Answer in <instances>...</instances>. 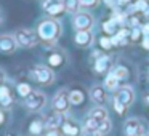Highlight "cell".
I'll list each match as a JSON object with an SVG mask.
<instances>
[{
    "instance_id": "obj_14",
    "label": "cell",
    "mask_w": 149,
    "mask_h": 136,
    "mask_svg": "<svg viewBox=\"0 0 149 136\" xmlns=\"http://www.w3.org/2000/svg\"><path fill=\"white\" fill-rule=\"evenodd\" d=\"M88 117H91V119L98 120V122H103V120L107 119V112H106V109H104V107H95V109L90 110Z\"/></svg>"
},
{
    "instance_id": "obj_18",
    "label": "cell",
    "mask_w": 149,
    "mask_h": 136,
    "mask_svg": "<svg viewBox=\"0 0 149 136\" xmlns=\"http://www.w3.org/2000/svg\"><path fill=\"white\" fill-rule=\"evenodd\" d=\"M0 104L5 107H8L11 104V96H10V90L7 87H0Z\"/></svg>"
},
{
    "instance_id": "obj_12",
    "label": "cell",
    "mask_w": 149,
    "mask_h": 136,
    "mask_svg": "<svg viewBox=\"0 0 149 136\" xmlns=\"http://www.w3.org/2000/svg\"><path fill=\"white\" fill-rule=\"evenodd\" d=\"M93 40V35H91L90 31H79L75 34V42L79 43L80 46H88Z\"/></svg>"
},
{
    "instance_id": "obj_17",
    "label": "cell",
    "mask_w": 149,
    "mask_h": 136,
    "mask_svg": "<svg viewBox=\"0 0 149 136\" xmlns=\"http://www.w3.org/2000/svg\"><path fill=\"white\" fill-rule=\"evenodd\" d=\"M63 131H64L68 136H77L79 133H80V130H79V126L75 125V123L64 122V123H63Z\"/></svg>"
},
{
    "instance_id": "obj_13",
    "label": "cell",
    "mask_w": 149,
    "mask_h": 136,
    "mask_svg": "<svg viewBox=\"0 0 149 136\" xmlns=\"http://www.w3.org/2000/svg\"><path fill=\"white\" fill-rule=\"evenodd\" d=\"M90 94H91V99H93L95 103H98V104H104V103H106V91H104V88L100 87V85L91 88Z\"/></svg>"
},
{
    "instance_id": "obj_23",
    "label": "cell",
    "mask_w": 149,
    "mask_h": 136,
    "mask_svg": "<svg viewBox=\"0 0 149 136\" xmlns=\"http://www.w3.org/2000/svg\"><path fill=\"white\" fill-rule=\"evenodd\" d=\"M63 3H64L66 10L71 11V13H75V11H77V8L80 7L79 0H63Z\"/></svg>"
},
{
    "instance_id": "obj_5",
    "label": "cell",
    "mask_w": 149,
    "mask_h": 136,
    "mask_svg": "<svg viewBox=\"0 0 149 136\" xmlns=\"http://www.w3.org/2000/svg\"><path fill=\"white\" fill-rule=\"evenodd\" d=\"M74 26H75V29H79V31H90L91 26H93V16H91L90 13H85V11L75 13Z\"/></svg>"
},
{
    "instance_id": "obj_28",
    "label": "cell",
    "mask_w": 149,
    "mask_h": 136,
    "mask_svg": "<svg viewBox=\"0 0 149 136\" xmlns=\"http://www.w3.org/2000/svg\"><path fill=\"white\" fill-rule=\"evenodd\" d=\"M100 43H101V46H103L104 50H109L111 46H112V40H111L109 37H101Z\"/></svg>"
},
{
    "instance_id": "obj_4",
    "label": "cell",
    "mask_w": 149,
    "mask_h": 136,
    "mask_svg": "<svg viewBox=\"0 0 149 136\" xmlns=\"http://www.w3.org/2000/svg\"><path fill=\"white\" fill-rule=\"evenodd\" d=\"M24 104L31 110H39L45 104V96L40 91H31V94H27L26 99H24Z\"/></svg>"
},
{
    "instance_id": "obj_20",
    "label": "cell",
    "mask_w": 149,
    "mask_h": 136,
    "mask_svg": "<svg viewBox=\"0 0 149 136\" xmlns=\"http://www.w3.org/2000/svg\"><path fill=\"white\" fill-rule=\"evenodd\" d=\"M119 82H120V80H119V78H117L114 74H109V75L106 77V80H104V87H106L107 90H116V88L119 87Z\"/></svg>"
},
{
    "instance_id": "obj_8",
    "label": "cell",
    "mask_w": 149,
    "mask_h": 136,
    "mask_svg": "<svg viewBox=\"0 0 149 136\" xmlns=\"http://www.w3.org/2000/svg\"><path fill=\"white\" fill-rule=\"evenodd\" d=\"M123 133H125V136H139L143 133V126L139 123V120L136 119L127 120L125 125H123Z\"/></svg>"
},
{
    "instance_id": "obj_19",
    "label": "cell",
    "mask_w": 149,
    "mask_h": 136,
    "mask_svg": "<svg viewBox=\"0 0 149 136\" xmlns=\"http://www.w3.org/2000/svg\"><path fill=\"white\" fill-rule=\"evenodd\" d=\"M84 98H85V94L82 93L80 90H72L71 93H69V99H71V104H82L84 103Z\"/></svg>"
},
{
    "instance_id": "obj_31",
    "label": "cell",
    "mask_w": 149,
    "mask_h": 136,
    "mask_svg": "<svg viewBox=\"0 0 149 136\" xmlns=\"http://www.w3.org/2000/svg\"><path fill=\"white\" fill-rule=\"evenodd\" d=\"M58 2H61V0H43V2H42V7H43V10H47V8H50L52 5L58 3Z\"/></svg>"
},
{
    "instance_id": "obj_35",
    "label": "cell",
    "mask_w": 149,
    "mask_h": 136,
    "mask_svg": "<svg viewBox=\"0 0 149 136\" xmlns=\"http://www.w3.org/2000/svg\"><path fill=\"white\" fill-rule=\"evenodd\" d=\"M47 136H59V131L58 130H48V131H47Z\"/></svg>"
},
{
    "instance_id": "obj_44",
    "label": "cell",
    "mask_w": 149,
    "mask_h": 136,
    "mask_svg": "<svg viewBox=\"0 0 149 136\" xmlns=\"http://www.w3.org/2000/svg\"><path fill=\"white\" fill-rule=\"evenodd\" d=\"M144 136H149V135H144Z\"/></svg>"
},
{
    "instance_id": "obj_9",
    "label": "cell",
    "mask_w": 149,
    "mask_h": 136,
    "mask_svg": "<svg viewBox=\"0 0 149 136\" xmlns=\"http://www.w3.org/2000/svg\"><path fill=\"white\" fill-rule=\"evenodd\" d=\"M16 40L11 35H0V51L3 53H13L16 50Z\"/></svg>"
},
{
    "instance_id": "obj_32",
    "label": "cell",
    "mask_w": 149,
    "mask_h": 136,
    "mask_svg": "<svg viewBox=\"0 0 149 136\" xmlns=\"http://www.w3.org/2000/svg\"><path fill=\"white\" fill-rule=\"evenodd\" d=\"M82 136H101L98 133V130H90V128H85V131L82 133Z\"/></svg>"
},
{
    "instance_id": "obj_29",
    "label": "cell",
    "mask_w": 149,
    "mask_h": 136,
    "mask_svg": "<svg viewBox=\"0 0 149 136\" xmlns=\"http://www.w3.org/2000/svg\"><path fill=\"white\" fill-rule=\"evenodd\" d=\"M148 3H146L144 0H139V2H136V5H135V10L136 11H148Z\"/></svg>"
},
{
    "instance_id": "obj_7",
    "label": "cell",
    "mask_w": 149,
    "mask_h": 136,
    "mask_svg": "<svg viewBox=\"0 0 149 136\" xmlns=\"http://www.w3.org/2000/svg\"><path fill=\"white\" fill-rule=\"evenodd\" d=\"M133 98H135V94H133V90L128 87H123V88H119L116 93V98H114V101H117V103H120L122 106H130V104L133 103Z\"/></svg>"
},
{
    "instance_id": "obj_24",
    "label": "cell",
    "mask_w": 149,
    "mask_h": 136,
    "mask_svg": "<svg viewBox=\"0 0 149 136\" xmlns=\"http://www.w3.org/2000/svg\"><path fill=\"white\" fill-rule=\"evenodd\" d=\"M111 74H114L117 78H119V80H123V78H127L128 72H127V69H125V67H122V66H117V67L114 69L112 72H111Z\"/></svg>"
},
{
    "instance_id": "obj_43",
    "label": "cell",
    "mask_w": 149,
    "mask_h": 136,
    "mask_svg": "<svg viewBox=\"0 0 149 136\" xmlns=\"http://www.w3.org/2000/svg\"><path fill=\"white\" fill-rule=\"evenodd\" d=\"M0 82H2V75H0Z\"/></svg>"
},
{
    "instance_id": "obj_22",
    "label": "cell",
    "mask_w": 149,
    "mask_h": 136,
    "mask_svg": "<svg viewBox=\"0 0 149 136\" xmlns=\"http://www.w3.org/2000/svg\"><path fill=\"white\" fill-rule=\"evenodd\" d=\"M64 10H66V8H64V3H63V2H58V3L52 5L50 8H47V13L52 15V16H56V15H61Z\"/></svg>"
},
{
    "instance_id": "obj_26",
    "label": "cell",
    "mask_w": 149,
    "mask_h": 136,
    "mask_svg": "<svg viewBox=\"0 0 149 136\" xmlns=\"http://www.w3.org/2000/svg\"><path fill=\"white\" fill-rule=\"evenodd\" d=\"M42 128H43V125L39 122V120H36V122H32V123H31L29 131L32 133V135H40V133H42Z\"/></svg>"
},
{
    "instance_id": "obj_37",
    "label": "cell",
    "mask_w": 149,
    "mask_h": 136,
    "mask_svg": "<svg viewBox=\"0 0 149 136\" xmlns=\"http://www.w3.org/2000/svg\"><path fill=\"white\" fill-rule=\"evenodd\" d=\"M143 32H144L146 35H149V24H146V26L143 27Z\"/></svg>"
},
{
    "instance_id": "obj_40",
    "label": "cell",
    "mask_w": 149,
    "mask_h": 136,
    "mask_svg": "<svg viewBox=\"0 0 149 136\" xmlns=\"http://www.w3.org/2000/svg\"><path fill=\"white\" fill-rule=\"evenodd\" d=\"M104 2H106L107 5H111V3H114V0H104Z\"/></svg>"
},
{
    "instance_id": "obj_6",
    "label": "cell",
    "mask_w": 149,
    "mask_h": 136,
    "mask_svg": "<svg viewBox=\"0 0 149 136\" xmlns=\"http://www.w3.org/2000/svg\"><path fill=\"white\" fill-rule=\"evenodd\" d=\"M34 77H36L37 82H40V83H52L53 82V72L52 69H48L47 66H37V67H34Z\"/></svg>"
},
{
    "instance_id": "obj_39",
    "label": "cell",
    "mask_w": 149,
    "mask_h": 136,
    "mask_svg": "<svg viewBox=\"0 0 149 136\" xmlns=\"http://www.w3.org/2000/svg\"><path fill=\"white\" fill-rule=\"evenodd\" d=\"M128 2H130V0H119L120 5H125V3H128Z\"/></svg>"
},
{
    "instance_id": "obj_41",
    "label": "cell",
    "mask_w": 149,
    "mask_h": 136,
    "mask_svg": "<svg viewBox=\"0 0 149 136\" xmlns=\"http://www.w3.org/2000/svg\"><path fill=\"white\" fill-rule=\"evenodd\" d=\"M146 101H148V104H149V94H148V98H146Z\"/></svg>"
},
{
    "instance_id": "obj_27",
    "label": "cell",
    "mask_w": 149,
    "mask_h": 136,
    "mask_svg": "<svg viewBox=\"0 0 149 136\" xmlns=\"http://www.w3.org/2000/svg\"><path fill=\"white\" fill-rule=\"evenodd\" d=\"M16 90H18V93H19V96H24V98H26L27 94H31V91H32V90H31V87H29L27 83H19Z\"/></svg>"
},
{
    "instance_id": "obj_3",
    "label": "cell",
    "mask_w": 149,
    "mask_h": 136,
    "mask_svg": "<svg viewBox=\"0 0 149 136\" xmlns=\"http://www.w3.org/2000/svg\"><path fill=\"white\" fill-rule=\"evenodd\" d=\"M69 104H71V99H69V93L68 91H59V93H56V96L53 98V109H55V112L58 114H64L66 110L69 109Z\"/></svg>"
},
{
    "instance_id": "obj_25",
    "label": "cell",
    "mask_w": 149,
    "mask_h": 136,
    "mask_svg": "<svg viewBox=\"0 0 149 136\" xmlns=\"http://www.w3.org/2000/svg\"><path fill=\"white\" fill-rule=\"evenodd\" d=\"M111 130V120H103V122L100 123V126H98V133L100 135H106V133H109Z\"/></svg>"
},
{
    "instance_id": "obj_36",
    "label": "cell",
    "mask_w": 149,
    "mask_h": 136,
    "mask_svg": "<svg viewBox=\"0 0 149 136\" xmlns=\"http://www.w3.org/2000/svg\"><path fill=\"white\" fill-rule=\"evenodd\" d=\"M143 46H144L146 50H149V35H146V39L143 40Z\"/></svg>"
},
{
    "instance_id": "obj_33",
    "label": "cell",
    "mask_w": 149,
    "mask_h": 136,
    "mask_svg": "<svg viewBox=\"0 0 149 136\" xmlns=\"http://www.w3.org/2000/svg\"><path fill=\"white\" fill-rule=\"evenodd\" d=\"M96 2H98V0H79L80 7H93Z\"/></svg>"
},
{
    "instance_id": "obj_30",
    "label": "cell",
    "mask_w": 149,
    "mask_h": 136,
    "mask_svg": "<svg viewBox=\"0 0 149 136\" xmlns=\"http://www.w3.org/2000/svg\"><path fill=\"white\" fill-rule=\"evenodd\" d=\"M141 32H143L141 29H138V27H135V29L132 31V34H130V40H133V42H135V40H138L139 37H141Z\"/></svg>"
},
{
    "instance_id": "obj_2",
    "label": "cell",
    "mask_w": 149,
    "mask_h": 136,
    "mask_svg": "<svg viewBox=\"0 0 149 136\" xmlns=\"http://www.w3.org/2000/svg\"><path fill=\"white\" fill-rule=\"evenodd\" d=\"M15 40H16V43L21 45L23 48H31V46H34L37 43L39 34H36L34 31H29V29H21L16 32Z\"/></svg>"
},
{
    "instance_id": "obj_42",
    "label": "cell",
    "mask_w": 149,
    "mask_h": 136,
    "mask_svg": "<svg viewBox=\"0 0 149 136\" xmlns=\"http://www.w3.org/2000/svg\"><path fill=\"white\" fill-rule=\"evenodd\" d=\"M146 13H148V15H149V8H148V11H146Z\"/></svg>"
},
{
    "instance_id": "obj_16",
    "label": "cell",
    "mask_w": 149,
    "mask_h": 136,
    "mask_svg": "<svg viewBox=\"0 0 149 136\" xmlns=\"http://www.w3.org/2000/svg\"><path fill=\"white\" fill-rule=\"evenodd\" d=\"M127 35H128V31L120 29L119 32L111 39V40H112V45H125V43H127Z\"/></svg>"
},
{
    "instance_id": "obj_34",
    "label": "cell",
    "mask_w": 149,
    "mask_h": 136,
    "mask_svg": "<svg viewBox=\"0 0 149 136\" xmlns=\"http://www.w3.org/2000/svg\"><path fill=\"white\" fill-rule=\"evenodd\" d=\"M114 107H116V110L119 114H123L125 112V106H122L120 103H117V101H114Z\"/></svg>"
},
{
    "instance_id": "obj_38",
    "label": "cell",
    "mask_w": 149,
    "mask_h": 136,
    "mask_svg": "<svg viewBox=\"0 0 149 136\" xmlns=\"http://www.w3.org/2000/svg\"><path fill=\"white\" fill-rule=\"evenodd\" d=\"M3 120H5V115H3V112L0 110V123H3Z\"/></svg>"
},
{
    "instance_id": "obj_11",
    "label": "cell",
    "mask_w": 149,
    "mask_h": 136,
    "mask_svg": "<svg viewBox=\"0 0 149 136\" xmlns=\"http://www.w3.org/2000/svg\"><path fill=\"white\" fill-rule=\"evenodd\" d=\"M111 66V58L106 55H100L96 59V62H95V71L98 72V74H104V72L109 69Z\"/></svg>"
},
{
    "instance_id": "obj_10",
    "label": "cell",
    "mask_w": 149,
    "mask_h": 136,
    "mask_svg": "<svg viewBox=\"0 0 149 136\" xmlns=\"http://www.w3.org/2000/svg\"><path fill=\"white\" fill-rule=\"evenodd\" d=\"M63 120H64V117H63V114H58V112H55L53 115H48L47 117V120H45V126L48 130H56V128H59V125H63Z\"/></svg>"
},
{
    "instance_id": "obj_1",
    "label": "cell",
    "mask_w": 149,
    "mask_h": 136,
    "mask_svg": "<svg viewBox=\"0 0 149 136\" xmlns=\"http://www.w3.org/2000/svg\"><path fill=\"white\" fill-rule=\"evenodd\" d=\"M37 34H39V37L42 40L52 43L59 37V34H61V26H59V23H56L55 19H45L39 24Z\"/></svg>"
},
{
    "instance_id": "obj_21",
    "label": "cell",
    "mask_w": 149,
    "mask_h": 136,
    "mask_svg": "<svg viewBox=\"0 0 149 136\" xmlns=\"http://www.w3.org/2000/svg\"><path fill=\"white\" fill-rule=\"evenodd\" d=\"M63 62H64V58H63L61 53H53V55L48 58V64L52 66V67H58V66H61Z\"/></svg>"
},
{
    "instance_id": "obj_15",
    "label": "cell",
    "mask_w": 149,
    "mask_h": 136,
    "mask_svg": "<svg viewBox=\"0 0 149 136\" xmlns=\"http://www.w3.org/2000/svg\"><path fill=\"white\" fill-rule=\"evenodd\" d=\"M119 24H122V21H119V19H111V21H106V23L103 24V29H104V32L106 34H117V26Z\"/></svg>"
}]
</instances>
